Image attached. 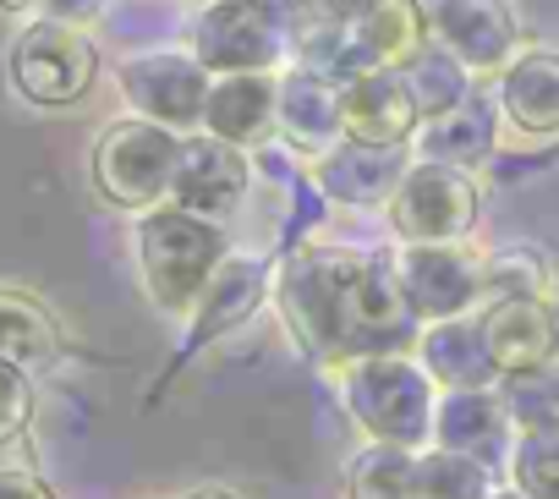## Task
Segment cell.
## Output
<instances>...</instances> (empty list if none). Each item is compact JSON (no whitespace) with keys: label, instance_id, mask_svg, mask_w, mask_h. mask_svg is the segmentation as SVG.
Listing matches in <instances>:
<instances>
[{"label":"cell","instance_id":"cell-20","mask_svg":"<svg viewBox=\"0 0 559 499\" xmlns=\"http://www.w3.org/2000/svg\"><path fill=\"white\" fill-rule=\"evenodd\" d=\"M280 132L297 143V154H330L346 143V121H341V88L308 67H297L280 83Z\"/></svg>","mask_w":559,"mask_h":499},{"label":"cell","instance_id":"cell-18","mask_svg":"<svg viewBox=\"0 0 559 499\" xmlns=\"http://www.w3.org/2000/svg\"><path fill=\"white\" fill-rule=\"evenodd\" d=\"M483 335H488V352H493L499 379L559 363L548 308L532 302V297H521V302H488V308H483Z\"/></svg>","mask_w":559,"mask_h":499},{"label":"cell","instance_id":"cell-28","mask_svg":"<svg viewBox=\"0 0 559 499\" xmlns=\"http://www.w3.org/2000/svg\"><path fill=\"white\" fill-rule=\"evenodd\" d=\"M510 483L526 499H559V428L554 433H515Z\"/></svg>","mask_w":559,"mask_h":499},{"label":"cell","instance_id":"cell-29","mask_svg":"<svg viewBox=\"0 0 559 499\" xmlns=\"http://www.w3.org/2000/svg\"><path fill=\"white\" fill-rule=\"evenodd\" d=\"M34 423V379L17 363H0V450L17 444Z\"/></svg>","mask_w":559,"mask_h":499},{"label":"cell","instance_id":"cell-5","mask_svg":"<svg viewBox=\"0 0 559 499\" xmlns=\"http://www.w3.org/2000/svg\"><path fill=\"white\" fill-rule=\"evenodd\" d=\"M286 50V0H209V12L192 23V56L209 67V78L269 72Z\"/></svg>","mask_w":559,"mask_h":499},{"label":"cell","instance_id":"cell-16","mask_svg":"<svg viewBox=\"0 0 559 499\" xmlns=\"http://www.w3.org/2000/svg\"><path fill=\"white\" fill-rule=\"evenodd\" d=\"M417 363L428 368V379L439 390H499V368H493V352H488V335H483V313L433 324L417 341Z\"/></svg>","mask_w":559,"mask_h":499},{"label":"cell","instance_id":"cell-12","mask_svg":"<svg viewBox=\"0 0 559 499\" xmlns=\"http://www.w3.org/2000/svg\"><path fill=\"white\" fill-rule=\"evenodd\" d=\"M341 121H346L352 143H373V148H406L423 127L401 67H379V72H362L357 83H346L341 88Z\"/></svg>","mask_w":559,"mask_h":499},{"label":"cell","instance_id":"cell-4","mask_svg":"<svg viewBox=\"0 0 559 499\" xmlns=\"http://www.w3.org/2000/svg\"><path fill=\"white\" fill-rule=\"evenodd\" d=\"M176 165H181V132L154 127L143 116L105 127L94 143V187L116 209H138V214L159 209L170 198Z\"/></svg>","mask_w":559,"mask_h":499},{"label":"cell","instance_id":"cell-24","mask_svg":"<svg viewBox=\"0 0 559 499\" xmlns=\"http://www.w3.org/2000/svg\"><path fill=\"white\" fill-rule=\"evenodd\" d=\"M346 499H417V450L368 439L346 466Z\"/></svg>","mask_w":559,"mask_h":499},{"label":"cell","instance_id":"cell-22","mask_svg":"<svg viewBox=\"0 0 559 499\" xmlns=\"http://www.w3.org/2000/svg\"><path fill=\"white\" fill-rule=\"evenodd\" d=\"M61 357V324L56 313L17 286H0V363L17 368H50Z\"/></svg>","mask_w":559,"mask_h":499},{"label":"cell","instance_id":"cell-30","mask_svg":"<svg viewBox=\"0 0 559 499\" xmlns=\"http://www.w3.org/2000/svg\"><path fill=\"white\" fill-rule=\"evenodd\" d=\"M0 499H56V488L23 466H0Z\"/></svg>","mask_w":559,"mask_h":499},{"label":"cell","instance_id":"cell-31","mask_svg":"<svg viewBox=\"0 0 559 499\" xmlns=\"http://www.w3.org/2000/svg\"><path fill=\"white\" fill-rule=\"evenodd\" d=\"M99 12H105V0H45V17L72 23V28H83V23L99 17Z\"/></svg>","mask_w":559,"mask_h":499},{"label":"cell","instance_id":"cell-1","mask_svg":"<svg viewBox=\"0 0 559 499\" xmlns=\"http://www.w3.org/2000/svg\"><path fill=\"white\" fill-rule=\"evenodd\" d=\"M225 259V225H209L176 203H159L138 219V275L148 302L170 319H192Z\"/></svg>","mask_w":559,"mask_h":499},{"label":"cell","instance_id":"cell-3","mask_svg":"<svg viewBox=\"0 0 559 499\" xmlns=\"http://www.w3.org/2000/svg\"><path fill=\"white\" fill-rule=\"evenodd\" d=\"M346 412L373 444H401V450L423 455V450H433L439 384L406 352L362 357L346 368Z\"/></svg>","mask_w":559,"mask_h":499},{"label":"cell","instance_id":"cell-26","mask_svg":"<svg viewBox=\"0 0 559 499\" xmlns=\"http://www.w3.org/2000/svg\"><path fill=\"white\" fill-rule=\"evenodd\" d=\"M417 499H493V472L433 444L417 455Z\"/></svg>","mask_w":559,"mask_h":499},{"label":"cell","instance_id":"cell-6","mask_svg":"<svg viewBox=\"0 0 559 499\" xmlns=\"http://www.w3.org/2000/svg\"><path fill=\"white\" fill-rule=\"evenodd\" d=\"M94 78H99V50L72 23L34 17L12 45V83L28 105H45V110L78 105L94 88Z\"/></svg>","mask_w":559,"mask_h":499},{"label":"cell","instance_id":"cell-32","mask_svg":"<svg viewBox=\"0 0 559 499\" xmlns=\"http://www.w3.org/2000/svg\"><path fill=\"white\" fill-rule=\"evenodd\" d=\"M181 499H241L230 483H198V488H187Z\"/></svg>","mask_w":559,"mask_h":499},{"label":"cell","instance_id":"cell-27","mask_svg":"<svg viewBox=\"0 0 559 499\" xmlns=\"http://www.w3.org/2000/svg\"><path fill=\"white\" fill-rule=\"evenodd\" d=\"M548 264L537 259V247H504V253L483 259V297L488 302H543L548 297Z\"/></svg>","mask_w":559,"mask_h":499},{"label":"cell","instance_id":"cell-7","mask_svg":"<svg viewBox=\"0 0 559 499\" xmlns=\"http://www.w3.org/2000/svg\"><path fill=\"white\" fill-rule=\"evenodd\" d=\"M390 225L406 247H455L477 225V181L450 165H412L390 198Z\"/></svg>","mask_w":559,"mask_h":499},{"label":"cell","instance_id":"cell-8","mask_svg":"<svg viewBox=\"0 0 559 499\" xmlns=\"http://www.w3.org/2000/svg\"><path fill=\"white\" fill-rule=\"evenodd\" d=\"M390 270H395V286L412 308L417 324H450V319H466L477 313L483 297V259H472L466 247H395L390 253Z\"/></svg>","mask_w":559,"mask_h":499},{"label":"cell","instance_id":"cell-35","mask_svg":"<svg viewBox=\"0 0 559 499\" xmlns=\"http://www.w3.org/2000/svg\"><path fill=\"white\" fill-rule=\"evenodd\" d=\"M493 499H526V494H521V488L510 483V488H493Z\"/></svg>","mask_w":559,"mask_h":499},{"label":"cell","instance_id":"cell-10","mask_svg":"<svg viewBox=\"0 0 559 499\" xmlns=\"http://www.w3.org/2000/svg\"><path fill=\"white\" fill-rule=\"evenodd\" d=\"M247 181H252V165L241 148L219 143V138H181V165H176V181H170V203L209 219V225H225L241 198H247Z\"/></svg>","mask_w":559,"mask_h":499},{"label":"cell","instance_id":"cell-14","mask_svg":"<svg viewBox=\"0 0 559 499\" xmlns=\"http://www.w3.org/2000/svg\"><path fill=\"white\" fill-rule=\"evenodd\" d=\"M417 159L406 148H373V143H341L330 148L319 165H313V187L330 192L335 203H352V209H373V203H390L406 181Z\"/></svg>","mask_w":559,"mask_h":499},{"label":"cell","instance_id":"cell-11","mask_svg":"<svg viewBox=\"0 0 559 499\" xmlns=\"http://www.w3.org/2000/svg\"><path fill=\"white\" fill-rule=\"evenodd\" d=\"M428 23L466 72H504L521 56V34L504 0H433Z\"/></svg>","mask_w":559,"mask_h":499},{"label":"cell","instance_id":"cell-23","mask_svg":"<svg viewBox=\"0 0 559 499\" xmlns=\"http://www.w3.org/2000/svg\"><path fill=\"white\" fill-rule=\"evenodd\" d=\"M401 72H406V88H412L423 121H439V116H450V110H461L472 99V72L444 45H423Z\"/></svg>","mask_w":559,"mask_h":499},{"label":"cell","instance_id":"cell-21","mask_svg":"<svg viewBox=\"0 0 559 499\" xmlns=\"http://www.w3.org/2000/svg\"><path fill=\"white\" fill-rule=\"evenodd\" d=\"M493 138H499V99L488 94H472L461 110L439 116V121H423L412 148L423 165H450V170H472L493 154Z\"/></svg>","mask_w":559,"mask_h":499},{"label":"cell","instance_id":"cell-25","mask_svg":"<svg viewBox=\"0 0 559 499\" xmlns=\"http://www.w3.org/2000/svg\"><path fill=\"white\" fill-rule=\"evenodd\" d=\"M499 395L510 406L515 433H554L559 428V363L499 379Z\"/></svg>","mask_w":559,"mask_h":499},{"label":"cell","instance_id":"cell-2","mask_svg":"<svg viewBox=\"0 0 559 499\" xmlns=\"http://www.w3.org/2000/svg\"><path fill=\"white\" fill-rule=\"evenodd\" d=\"M368 259L346 253V247H302L292 253L286 275L274 286V302L286 313L297 346L319 368H346V308L362 281Z\"/></svg>","mask_w":559,"mask_h":499},{"label":"cell","instance_id":"cell-19","mask_svg":"<svg viewBox=\"0 0 559 499\" xmlns=\"http://www.w3.org/2000/svg\"><path fill=\"white\" fill-rule=\"evenodd\" d=\"M499 116L521 138H559V56L526 50L499 78Z\"/></svg>","mask_w":559,"mask_h":499},{"label":"cell","instance_id":"cell-17","mask_svg":"<svg viewBox=\"0 0 559 499\" xmlns=\"http://www.w3.org/2000/svg\"><path fill=\"white\" fill-rule=\"evenodd\" d=\"M263 292H269V264H263V259H247V253H230V259L219 264V275L209 281L203 302L192 308L187 352H203L209 341H219V335H230L236 324H247V319L258 313Z\"/></svg>","mask_w":559,"mask_h":499},{"label":"cell","instance_id":"cell-33","mask_svg":"<svg viewBox=\"0 0 559 499\" xmlns=\"http://www.w3.org/2000/svg\"><path fill=\"white\" fill-rule=\"evenodd\" d=\"M543 308H548V324H554V346H559V286H548Z\"/></svg>","mask_w":559,"mask_h":499},{"label":"cell","instance_id":"cell-34","mask_svg":"<svg viewBox=\"0 0 559 499\" xmlns=\"http://www.w3.org/2000/svg\"><path fill=\"white\" fill-rule=\"evenodd\" d=\"M34 7H45V0H0V12H34Z\"/></svg>","mask_w":559,"mask_h":499},{"label":"cell","instance_id":"cell-9","mask_svg":"<svg viewBox=\"0 0 559 499\" xmlns=\"http://www.w3.org/2000/svg\"><path fill=\"white\" fill-rule=\"evenodd\" d=\"M209 67L198 56H176V50H148V56H132L121 61V94L127 105L154 121V127H170V132H187V127H203V110H209Z\"/></svg>","mask_w":559,"mask_h":499},{"label":"cell","instance_id":"cell-15","mask_svg":"<svg viewBox=\"0 0 559 499\" xmlns=\"http://www.w3.org/2000/svg\"><path fill=\"white\" fill-rule=\"evenodd\" d=\"M280 127V78L269 72H236V78H214L209 88V110H203V132L230 143V148H263V138Z\"/></svg>","mask_w":559,"mask_h":499},{"label":"cell","instance_id":"cell-13","mask_svg":"<svg viewBox=\"0 0 559 499\" xmlns=\"http://www.w3.org/2000/svg\"><path fill=\"white\" fill-rule=\"evenodd\" d=\"M433 444L450 455H466L477 466H499L515 450V423L499 390H444L433 417Z\"/></svg>","mask_w":559,"mask_h":499}]
</instances>
